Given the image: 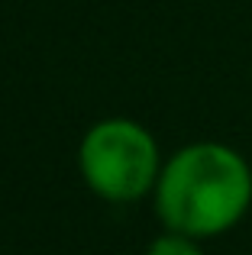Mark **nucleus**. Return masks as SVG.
<instances>
[{
	"instance_id": "2",
	"label": "nucleus",
	"mask_w": 252,
	"mask_h": 255,
	"mask_svg": "<svg viewBox=\"0 0 252 255\" xmlns=\"http://www.w3.org/2000/svg\"><path fill=\"white\" fill-rule=\"evenodd\" d=\"M78 171L84 184L107 204H132L155 191L162 155L155 136L129 117L94 123L78 145Z\"/></svg>"
},
{
	"instance_id": "1",
	"label": "nucleus",
	"mask_w": 252,
	"mask_h": 255,
	"mask_svg": "<svg viewBox=\"0 0 252 255\" xmlns=\"http://www.w3.org/2000/svg\"><path fill=\"white\" fill-rule=\"evenodd\" d=\"M152 194L165 230L191 239H214L246 217L252 168L227 142H191L162 165Z\"/></svg>"
},
{
	"instance_id": "3",
	"label": "nucleus",
	"mask_w": 252,
	"mask_h": 255,
	"mask_svg": "<svg viewBox=\"0 0 252 255\" xmlns=\"http://www.w3.org/2000/svg\"><path fill=\"white\" fill-rule=\"evenodd\" d=\"M197 243H201V239H191V236H184V233L168 230V233L152 239V246L145 249V255H204V249Z\"/></svg>"
}]
</instances>
